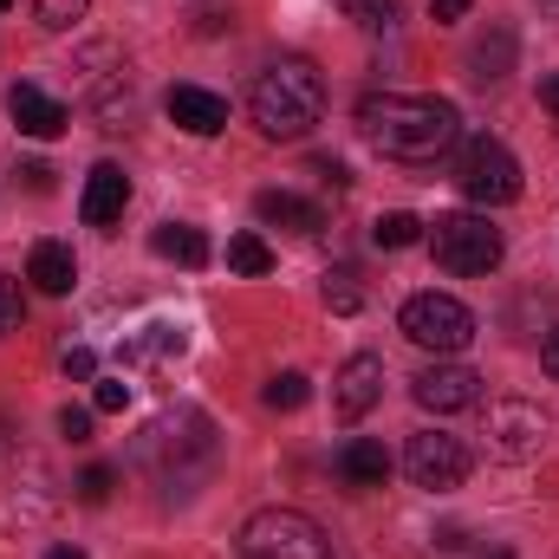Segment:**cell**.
Masks as SVG:
<instances>
[{
  "instance_id": "obj_34",
  "label": "cell",
  "mask_w": 559,
  "mask_h": 559,
  "mask_svg": "<svg viewBox=\"0 0 559 559\" xmlns=\"http://www.w3.org/2000/svg\"><path fill=\"white\" fill-rule=\"evenodd\" d=\"M540 105L554 111V124H559V72H547V79H540Z\"/></svg>"
},
{
  "instance_id": "obj_13",
  "label": "cell",
  "mask_w": 559,
  "mask_h": 559,
  "mask_svg": "<svg viewBox=\"0 0 559 559\" xmlns=\"http://www.w3.org/2000/svg\"><path fill=\"white\" fill-rule=\"evenodd\" d=\"M163 111H169V124L189 131V138L228 131V98H215V92H202V85H176V92L163 98Z\"/></svg>"
},
{
  "instance_id": "obj_9",
  "label": "cell",
  "mask_w": 559,
  "mask_h": 559,
  "mask_svg": "<svg viewBox=\"0 0 559 559\" xmlns=\"http://www.w3.org/2000/svg\"><path fill=\"white\" fill-rule=\"evenodd\" d=\"M411 397H417L423 411H436V417H449V411H475L481 404V371H468V365H429L411 378Z\"/></svg>"
},
{
  "instance_id": "obj_3",
  "label": "cell",
  "mask_w": 559,
  "mask_h": 559,
  "mask_svg": "<svg viewBox=\"0 0 559 559\" xmlns=\"http://www.w3.org/2000/svg\"><path fill=\"white\" fill-rule=\"evenodd\" d=\"M429 254H436V267H449V274H495L501 267V254H508V241H501V228L488 222V215H436L429 222Z\"/></svg>"
},
{
  "instance_id": "obj_1",
  "label": "cell",
  "mask_w": 559,
  "mask_h": 559,
  "mask_svg": "<svg viewBox=\"0 0 559 559\" xmlns=\"http://www.w3.org/2000/svg\"><path fill=\"white\" fill-rule=\"evenodd\" d=\"M358 131L378 156L391 163H436L449 143L462 138V118L449 98H423V92H371L358 105Z\"/></svg>"
},
{
  "instance_id": "obj_36",
  "label": "cell",
  "mask_w": 559,
  "mask_h": 559,
  "mask_svg": "<svg viewBox=\"0 0 559 559\" xmlns=\"http://www.w3.org/2000/svg\"><path fill=\"white\" fill-rule=\"evenodd\" d=\"M46 559H85V554H79V547H52Z\"/></svg>"
},
{
  "instance_id": "obj_38",
  "label": "cell",
  "mask_w": 559,
  "mask_h": 559,
  "mask_svg": "<svg viewBox=\"0 0 559 559\" xmlns=\"http://www.w3.org/2000/svg\"><path fill=\"white\" fill-rule=\"evenodd\" d=\"M481 559H514V554H508V547H495V554H481Z\"/></svg>"
},
{
  "instance_id": "obj_37",
  "label": "cell",
  "mask_w": 559,
  "mask_h": 559,
  "mask_svg": "<svg viewBox=\"0 0 559 559\" xmlns=\"http://www.w3.org/2000/svg\"><path fill=\"white\" fill-rule=\"evenodd\" d=\"M534 7H540V13H547V20H559V0H534Z\"/></svg>"
},
{
  "instance_id": "obj_24",
  "label": "cell",
  "mask_w": 559,
  "mask_h": 559,
  "mask_svg": "<svg viewBox=\"0 0 559 559\" xmlns=\"http://www.w3.org/2000/svg\"><path fill=\"white\" fill-rule=\"evenodd\" d=\"M26 7H33V20H39L46 33H66V26H79V20H85V7H92V0H26Z\"/></svg>"
},
{
  "instance_id": "obj_16",
  "label": "cell",
  "mask_w": 559,
  "mask_h": 559,
  "mask_svg": "<svg viewBox=\"0 0 559 559\" xmlns=\"http://www.w3.org/2000/svg\"><path fill=\"white\" fill-rule=\"evenodd\" d=\"M254 215H261L267 228H286V235H319V228H325V209H312V202H299V195H286V189H261V195H254Z\"/></svg>"
},
{
  "instance_id": "obj_27",
  "label": "cell",
  "mask_w": 559,
  "mask_h": 559,
  "mask_svg": "<svg viewBox=\"0 0 559 559\" xmlns=\"http://www.w3.org/2000/svg\"><path fill=\"white\" fill-rule=\"evenodd\" d=\"M124 404H131V384H124V378H98V391H92V411H98V417H118Z\"/></svg>"
},
{
  "instance_id": "obj_33",
  "label": "cell",
  "mask_w": 559,
  "mask_h": 559,
  "mask_svg": "<svg viewBox=\"0 0 559 559\" xmlns=\"http://www.w3.org/2000/svg\"><path fill=\"white\" fill-rule=\"evenodd\" d=\"M468 7H475V0H429V13H436V20H462Z\"/></svg>"
},
{
  "instance_id": "obj_25",
  "label": "cell",
  "mask_w": 559,
  "mask_h": 559,
  "mask_svg": "<svg viewBox=\"0 0 559 559\" xmlns=\"http://www.w3.org/2000/svg\"><path fill=\"white\" fill-rule=\"evenodd\" d=\"M261 397H267V411H299V404L312 397V384H306L299 371H280V378H267V391H261Z\"/></svg>"
},
{
  "instance_id": "obj_18",
  "label": "cell",
  "mask_w": 559,
  "mask_h": 559,
  "mask_svg": "<svg viewBox=\"0 0 559 559\" xmlns=\"http://www.w3.org/2000/svg\"><path fill=\"white\" fill-rule=\"evenodd\" d=\"M150 248H156L163 261H176V267H209V235L189 228V222H163V228L150 235Z\"/></svg>"
},
{
  "instance_id": "obj_23",
  "label": "cell",
  "mask_w": 559,
  "mask_h": 559,
  "mask_svg": "<svg viewBox=\"0 0 559 559\" xmlns=\"http://www.w3.org/2000/svg\"><path fill=\"white\" fill-rule=\"evenodd\" d=\"M338 7H345V20L365 26V33H391V26H397V0H338Z\"/></svg>"
},
{
  "instance_id": "obj_4",
  "label": "cell",
  "mask_w": 559,
  "mask_h": 559,
  "mask_svg": "<svg viewBox=\"0 0 559 559\" xmlns=\"http://www.w3.org/2000/svg\"><path fill=\"white\" fill-rule=\"evenodd\" d=\"M455 189L475 202V209H508L521 195V163L501 138H462L455 150Z\"/></svg>"
},
{
  "instance_id": "obj_5",
  "label": "cell",
  "mask_w": 559,
  "mask_h": 559,
  "mask_svg": "<svg viewBox=\"0 0 559 559\" xmlns=\"http://www.w3.org/2000/svg\"><path fill=\"white\" fill-rule=\"evenodd\" d=\"M241 559H332V540L299 508H261L241 527Z\"/></svg>"
},
{
  "instance_id": "obj_29",
  "label": "cell",
  "mask_w": 559,
  "mask_h": 559,
  "mask_svg": "<svg viewBox=\"0 0 559 559\" xmlns=\"http://www.w3.org/2000/svg\"><path fill=\"white\" fill-rule=\"evenodd\" d=\"M59 365H66V378H79V384H92V378H98L92 345H66V352H59Z\"/></svg>"
},
{
  "instance_id": "obj_35",
  "label": "cell",
  "mask_w": 559,
  "mask_h": 559,
  "mask_svg": "<svg viewBox=\"0 0 559 559\" xmlns=\"http://www.w3.org/2000/svg\"><path fill=\"white\" fill-rule=\"evenodd\" d=\"M540 365H547V378L559 384V332H547V345H540Z\"/></svg>"
},
{
  "instance_id": "obj_30",
  "label": "cell",
  "mask_w": 559,
  "mask_h": 559,
  "mask_svg": "<svg viewBox=\"0 0 559 559\" xmlns=\"http://www.w3.org/2000/svg\"><path fill=\"white\" fill-rule=\"evenodd\" d=\"M111 481H118V475H111L105 462H98V468H85V475H79V501H85V508H98V501L111 495Z\"/></svg>"
},
{
  "instance_id": "obj_22",
  "label": "cell",
  "mask_w": 559,
  "mask_h": 559,
  "mask_svg": "<svg viewBox=\"0 0 559 559\" xmlns=\"http://www.w3.org/2000/svg\"><path fill=\"white\" fill-rule=\"evenodd\" d=\"M371 241H378V248H417L423 222L417 215H404V209H397V215H378V222H371Z\"/></svg>"
},
{
  "instance_id": "obj_15",
  "label": "cell",
  "mask_w": 559,
  "mask_h": 559,
  "mask_svg": "<svg viewBox=\"0 0 559 559\" xmlns=\"http://www.w3.org/2000/svg\"><path fill=\"white\" fill-rule=\"evenodd\" d=\"M338 475H345V488H384L391 481V449L371 442V436H352L338 449Z\"/></svg>"
},
{
  "instance_id": "obj_12",
  "label": "cell",
  "mask_w": 559,
  "mask_h": 559,
  "mask_svg": "<svg viewBox=\"0 0 559 559\" xmlns=\"http://www.w3.org/2000/svg\"><path fill=\"white\" fill-rule=\"evenodd\" d=\"M7 118H13V124H20L26 138H39V143L66 138V124H72V111H66V105H59L52 92H39V85H26V79H20V85L7 92Z\"/></svg>"
},
{
  "instance_id": "obj_39",
  "label": "cell",
  "mask_w": 559,
  "mask_h": 559,
  "mask_svg": "<svg viewBox=\"0 0 559 559\" xmlns=\"http://www.w3.org/2000/svg\"><path fill=\"white\" fill-rule=\"evenodd\" d=\"M7 7H13V0H0V13H7Z\"/></svg>"
},
{
  "instance_id": "obj_19",
  "label": "cell",
  "mask_w": 559,
  "mask_h": 559,
  "mask_svg": "<svg viewBox=\"0 0 559 559\" xmlns=\"http://www.w3.org/2000/svg\"><path fill=\"white\" fill-rule=\"evenodd\" d=\"M508 72H514V33H508V26H495V33L468 52V79H475V85H501Z\"/></svg>"
},
{
  "instance_id": "obj_20",
  "label": "cell",
  "mask_w": 559,
  "mask_h": 559,
  "mask_svg": "<svg viewBox=\"0 0 559 559\" xmlns=\"http://www.w3.org/2000/svg\"><path fill=\"white\" fill-rule=\"evenodd\" d=\"M182 358V332L176 325H143L138 338H124V365H150V358Z\"/></svg>"
},
{
  "instance_id": "obj_32",
  "label": "cell",
  "mask_w": 559,
  "mask_h": 559,
  "mask_svg": "<svg viewBox=\"0 0 559 559\" xmlns=\"http://www.w3.org/2000/svg\"><path fill=\"white\" fill-rule=\"evenodd\" d=\"M20 176H26V189H33V195H46V189H52V169H46V163H20Z\"/></svg>"
},
{
  "instance_id": "obj_8",
  "label": "cell",
  "mask_w": 559,
  "mask_h": 559,
  "mask_svg": "<svg viewBox=\"0 0 559 559\" xmlns=\"http://www.w3.org/2000/svg\"><path fill=\"white\" fill-rule=\"evenodd\" d=\"M404 475H411L417 488H429V495L462 488V481H468V442H462V436H442V429H417L411 449H404Z\"/></svg>"
},
{
  "instance_id": "obj_17",
  "label": "cell",
  "mask_w": 559,
  "mask_h": 559,
  "mask_svg": "<svg viewBox=\"0 0 559 559\" xmlns=\"http://www.w3.org/2000/svg\"><path fill=\"white\" fill-rule=\"evenodd\" d=\"M26 280H33L39 293H52V299L72 293V286H79V261H72V248H66V241H39L33 261H26Z\"/></svg>"
},
{
  "instance_id": "obj_26",
  "label": "cell",
  "mask_w": 559,
  "mask_h": 559,
  "mask_svg": "<svg viewBox=\"0 0 559 559\" xmlns=\"http://www.w3.org/2000/svg\"><path fill=\"white\" fill-rule=\"evenodd\" d=\"M325 306H332V312H358V306H365L352 267H332V274H325Z\"/></svg>"
},
{
  "instance_id": "obj_28",
  "label": "cell",
  "mask_w": 559,
  "mask_h": 559,
  "mask_svg": "<svg viewBox=\"0 0 559 559\" xmlns=\"http://www.w3.org/2000/svg\"><path fill=\"white\" fill-rule=\"evenodd\" d=\"M20 319H26V299H20V280L0 274V338L7 332H20Z\"/></svg>"
},
{
  "instance_id": "obj_7",
  "label": "cell",
  "mask_w": 559,
  "mask_h": 559,
  "mask_svg": "<svg viewBox=\"0 0 559 559\" xmlns=\"http://www.w3.org/2000/svg\"><path fill=\"white\" fill-rule=\"evenodd\" d=\"M481 436H488V455L495 462H534L547 449V436H554V417L540 404H527V397H495Z\"/></svg>"
},
{
  "instance_id": "obj_11",
  "label": "cell",
  "mask_w": 559,
  "mask_h": 559,
  "mask_svg": "<svg viewBox=\"0 0 559 559\" xmlns=\"http://www.w3.org/2000/svg\"><path fill=\"white\" fill-rule=\"evenodd\" d=\"M150 455H176V475H182V455H195V462H209L215 455V423L202 417V411H176V417H163L150 429Z\"/></svg>"
},
{
  "instance_id": "obj_21",
  "label": "cell",
  "mask_w": 559,
  "mask_h": 559,
  "mask_svg": "<svg viewBox=\"0 0 559 559\" xmlns=\"http://www.w3.org/2000/svg\"><path fill=\"white\" fill-rule=\"evenodd\" d=\"M228 267H235V274H248V280L274 274V248H267L261 235H235V241H228Z\"/></svg>"
},
{
  "instance_id": "obj_10",
  "label": "cell",
  "mask_w": 559,
  "mask_h": 559,
  "mask_svg": "<svg viewBox=\"0 0 559 559\" xmlns=\"http://www.w3.org/2000/svg\"><path fill=\"white\" fill-rule=\"evenodd\" d=\"M378 397H384V358H371V352L345 358L338 378H332V411H338L345 423H358V417H371Z\"/></svg>"
},
{
  "instance_id": "obj_31",
  "label": "cell",
  "mask_w": 559,
  "mask_h": 559,
  "mask_svg": "<svg viewBox=\"0 0 559 559\" xmlns=\"http://www.w3.org/2000/svg\"><path fill=\"white\" fill-rule=\"evenodd\" d=\"M59 436H66V442H92V411L66 404V411H59Z\"/></svg>"
},
{
  "instance_id": "obj_2",
  "label": "cell",
  "mask_w": 559,
  "mask_h": 559,
  "mask_svg": "<svg viewBox=\"0 0 559 559\" xmlns=\"http://www.w3.org/2000/svg\"><path fill=\"white\" fill-rule=\"evenodd\" d=\"M248 111H254V124L274 143H299L319 118H325V79H319V66H312V59H274V66L254 79Z\"/></svg>"
},
{
  "instance_id": "obj_6",
  "label": "cell",
  "mask_w": 559,
  "mask_h": 559,
  "mask_svg": "<svg viewBox=\"0 0 559 559\" xmlns=\"http://www.w3.org/2000/svg\"><path fill=\"white\" fill-rule=\"evenodd\" d=\"M397 325H404L411 345L436 352V358H455V352L475 338V312H468L455 293H411L404 312H397Z\"/></svg>"
},
{
  "instance_id": "obj_14",
  "label": "cell",
  "mask_w": 559,
  "mask_h": 559,
  "mask_svg": "<svg viewBox=\"0 0 559 559\" xmlns=\"http://www.w3.org/2000/svg\"><path fill=\"white\" fill-rule=\"evenodd\" d=\"M124 202H131V176H124L118 163H98V169L85 176L79 215H85V228H111V222H124Z\"/></svg>"
}]
</instances>
